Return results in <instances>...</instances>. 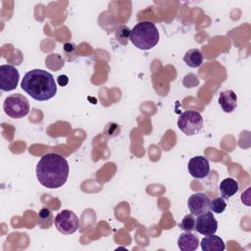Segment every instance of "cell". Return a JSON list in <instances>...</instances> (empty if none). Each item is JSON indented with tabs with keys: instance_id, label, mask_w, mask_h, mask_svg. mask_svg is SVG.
<instances>
[{
	"instance_id": "6da1fadb",
	"label": "cell",
	"mask_w": 251,
	"mask_h": 251,
	"mask_svg": "<svg viewBox=\"0 0 251 251\" xmlns=\"http://www.w3.org/2000/svg\"><path fill=\"white\" fill-rule=\"evenodd\" d=\"M69 164L66 158L57 153H47L36 165V177L41 185L55 189L63 186L69 176Z\"/></svg>"
},
{
	"instance_id": "7a4b0ae2",
	"label": "cell",
	"mask_w": 251,
	"mask_h": 251,
	"mask_svg": "<svg viewBox=\"0 0 251 251\" xmlns=\"http://www.w3.org/2000/svg\"><path fill=\"white\" fill-rule=\"evenodd\" d=\"M21 86L36 101H47L57 93V84L52 74L40 69L27 72L22 79Z\"/></svg>"
},
{
	"instance_id": "3957f363",
	"label": "cell",
	"mask_w": 251,
	"mask_h": 251,
	"mask_svg": "<svg viewBox=\"0 0 251 251\" xmlns=\"http://www.w3.org/2000/svg\"><path fill=\"white\" fill-rule=\"evenodd\" d=\"M160 39L156 25L149 21L139 22L131 29L130 41L140 50H150L157 45Z\"/></svg>"
},
{
	"instance_id": "277c9868",
	"label": "cell",
	"mask_w": 251,
	"mask_h": 251,
	"mask_svg": "<svg viewBox=\"0 0 251 251\" xmlns=\"http://www.w3.org/2000/svg\"><path fill=\"white\" fill-rule=\"evenodd\" d=\"M3 110L12 119H22L29 112V102L22 94H11L4 100Z\"/></svg>"
},
{
	"instance_id": "5b68a950",
	"label": "cell",
	"mask_w": 251,
	"mask_h": 251,
	"mask_svg": "<svg viewBox=\"0 0 251 251\" xmlns=\"http://www.w3.org/2000/svg\"><path fill=\"white\" fill-rule=\"evenodd\" d=\"M177 127L188 136L198 133L203 127L201 114L194 110H188L180 114L177 120Z\"/></svg>"
},
{
	"instance_id": "8992f818",
	"label": "cell",
	"mask_w": 251,
	"mask_h": 251,
	"mask_svg": "<svg viewBox=\"0 0 251 251\" xmlns=\"http://www.w3.org/2000/svg\"><path fill=\"white\" fill-rule=\"evenodd\" d=\"M56 228L63 234H73L79 227L77 216L71 210H63L54 218Z\"/></svg>"
},
{
	"instance_id": "52a82bcc",
	"label": "cell",
	"mask_w": 251,
	"mask_h": 251,
	"mask_svg": "<svg viewBox=\"0 0 251 251\" xmlns=\"http://www.w3.org/2000/svg\"><path fill=\"white\" fill-rule=\"evenodd\" d=\"M20 78L19 71L12 65L0 66V89L2 91H11L18 86Z\"/></svg>"
},
{
	"instance_id": "ba28073f",
	"label": "cell",
	"mask_w": 251,
	"mask_h": 251,
	"mask_svg": "<svg viewBox=\"0 0 251 251\" xmlns=\"http://www.w3.org/2000/svg\"><path fill=\"white\" fill-rule=\"evenodd\" d=\"M218 229V222L212 212H205L195 220V230L203 235L213 234Z\"/></svg>"
},
{
	"instance_id": "9c48e42d",
	"label": "cell",
	"mask_w": 251,
	"mask_h": 251,
	"mask_svg": "<svg viewBox=\"0 0 251 251\" xmlns=\"http://www.w3.org/2000/svg\"><path fill=\"white\" fill-rule=\"evenodd\" d=\"M187 170L194 178H205L210 173L209 161L203 156L192 157L188 162Z\"/></svg>"
},
{
	"instance_id": "30bf717a",
	"label": "cell",
	"mask_w": 251,
	"mask_h": 251,
	"mask_svg": "<svg viewBox=\"0 0 251 251\" xmlns=\"http://www.w3.org/2000/svg\"><path fill=\"white\" fill-rule=\"evenodd\" d=\"M210 201L211 200L206 194L202 192H196L189 196L187 200V206L193 216H199L209 211Z\"/></svg>"
},
{
	"instance_id": "8fae6325",
	"label": "cell",
	"mask_w": 251,
	"mask_h": 251,
	"mask_svg": "<svg viewBox=\"0 0 251 251\" xmlns=\"http://www.w3.org/2000/svg\"><path fill=\"white\" fill-rule=\"evenodd\" d=\"M177 246L181 251H194L199 246V238L191 231H184L177 238Z\"/></svg>"
},
{
	"instance_id": "7c38bea8",
	"label": "cell",
	"mask_w": 251,
	"mask_h": 251,
	"mask_svg": "<svg viewBox=\"0 0 251 251\" xmlns=\"http://www.w3.org/2000/svg\"><path fill=\"white\" fill-rule=\"evenodd\" d=\"M222 110L226 113H231L237 106V96L234 91L228 89L222 91L218 100Z\"/></svg>"
},
{
	"instance_id": "4fadbf2b",
	"label": "cell",
	"mask_w": 251,
	"mask_h": 251,
	"mask_svg": "<svg viewBox=\"0 0 251 251\" xmlns=\"http://www.w3.org/2000/svg\"><path fill=\"white\" fill-rule=\"evenodd\" d=\"M199 243L204 251H224L226 249L224 240L214 233L206 235Z\"/></svg>"
},
{
	"instance_id": "5bb4252c",
	"label": "cell",
	"mask_w": 251,
	"mask_h": 251,
	"mask_svg": "<svg viewBox=\"0 0 251 251\" xmlns=\"http://www.w3.org/2000/svg\"><path fill=\"white\" fill-rule=\"evenodd\" d=\"M238 182L232 177H226L220 183L221 195L224 199H228L238 191Z\"/></svg>"
},
{
	"instance_id": "9a60e30c",
	"label": "cell",
	"mask_w": 251,
	"mask_h": 251,
	"mask_svg": "<svg viewBox=\"0 0 251 251\" xmlns=\"http://www.w3.org/2000/svg\"><path fill=\"white\" fill-rule=\"evenodd\" d=\"M183 61L190 68H198L203 63V55L198 48L189 49L184 54Z\"/></svg>"
},
{
	"instance_id": "2e32d148",
	"label": "cell",
	"mask_w": 251,
	"mask_h": 251,
	"mask_svg": "<svg viewBox=\"0 0 251 251\" xmlns=\"http://www.w3.org/2000/svg\"><path fill=\"white\" fill-rule=\"evenodd\" d=\"M54 222L52 212L48 208H42L38 213V226L41 228H48Z\"/></svg>"
},
{
	"instance_id": "e0dca14e",
	"label": "cell",
	"mask_w": 251,
	"mask_h": 251,
	"mask_svg": "<svg viewBox=\"0 0 251 251\" xmlns=\"http://www.w3.org/2000/svg\"><path fill=\"white\" fill-rule=\"evenodd\" d=\"M130 32H131V29L128 26L126 25L120 26L115 32L117 41H119L122 45H126L128 42V39H130Z\"/></svg>"
},
{
	"instance_id": "ac0fdd59",
	"label": "cell",
	"mask_w": 251,
	"mask_h": 251,
	"mask_svg": "<svg viewBox=\"0 0 251 251\" xmlns=\"http://www.w3.org/2000/svg\"><path fill=\"white\" fill-rule=\"evenodd\" d=\"M226 208V203L223 197H216L210 201L209 210L216 214H222Z\"/></svg>"
},
{
	"instance_id": "d6986e66",
	"label": "cell",
	"mask_w": 251,
	"mask_h": 251,
	"mask_svg": "<svg viewBox=\"0 0 251 251\" xmlns=\"http://www.w3.org/2000/svg\"><path fill=\"white\" fill-rule=\"evenodd\" d=\"M178 226L180 229L184 231H192L195 230V219L192 214L185 215L182 219V221L178 224Z\"/></svg>"
},
{
	"instance_id": "ffe728a7",
	"label": "cell",
	"mask_w": 251,
	"mask_h": 251,
	"mask_svg": "<svg viewBox=\"0 0 251 251\" xmlns=\"http://www.w3.org/2000/svg\"><path fill=\"white\" fill-rule=\"evenodd\" d=\"M65 57L68 61H73L76 58V46L72 42H67L63 46Z\"/></svg>"
},
{
	"instance_id": "44dd1931",
	"label": "cell",
	"mask_w": 251,
	"mask_h": 251,
	"mask_svg": "<svg viewBox=\"0 0 251 251\" xmlns=\"http://www.w3.org/2000/svg\"><path fill=\"white\" fill-rule=\"evenodd\" d=\"M57 82L60 86H66L69 82V77L66 75H61L57 77Z\"/></svg>"
}]
</instances>
